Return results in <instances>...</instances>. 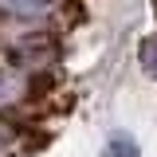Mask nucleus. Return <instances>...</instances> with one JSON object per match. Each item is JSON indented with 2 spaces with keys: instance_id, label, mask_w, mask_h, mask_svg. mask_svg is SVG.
Here are the masks:
<instances>
[{
  "instance_id": "7ed1b4c3",
  "label": "nucleus",
  "mask_w": 157,
  "mask_h": 157,
  "mask_svg": "<svg viewBox=\"0 0 157 157\" xmlns=\"http://www.w3.org/2000/svg\"><path fill=\"white\" fill-rule=\"evenodd\" d=\"M110 153H114V157H141L137 145H134V137H126V134H114V137H110Z\"/></svg>"
},
{
  "instance_id": "f03ea898",
  "label": "nucleus",
  "mask_w": 157,
  "mask_h": 157,
  "mask_svg": "<svg viewBox=\"0 0 157 157\" xmlns=\"http://www.w3.org/2000/svg\"><path fill=\"white\" fill-rule=\"evenodd\" d=\"M137 59H141V67H145V71L157 78V32L141 39V51H137Z\"/></svg>"
},
{
  "instance_id": "f257e3e1",
  "label": "nucleus",
  "mask_w": 157,
  "mask_h": 157,
  "mask_svg": "<svg viewBox=\"0 0 157 157\" xmlns=\"http://www.w3.org/2000/svg\"><path fill=\"white\" fill-rule=\"evenodd\" d=\"M59 8V0H0V16L16 20H43Z\"/></svg>"
},
{
  "instance_id": "20e7f679",
  "label": "nucleus",
  "mask_w": 157,
  "mask_h": 157,
  "mask_svg": "<svg viewBox=\"0 0 157 157\" xmlns=\"http://www.w3.org/2000/svg\"><path fill=\"white\" fill-rule=\"evenodd\" d=\"M8 145H12V130H8V126H0V153H4Z\"/></svg>"
}]
</instances>
